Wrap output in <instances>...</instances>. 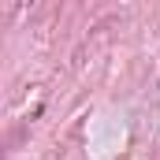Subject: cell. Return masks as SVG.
Segmentation results:
<instances>
[]
</instances>
